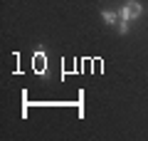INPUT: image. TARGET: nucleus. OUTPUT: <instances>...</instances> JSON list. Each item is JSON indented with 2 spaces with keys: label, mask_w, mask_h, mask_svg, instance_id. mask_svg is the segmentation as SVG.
<instances>
[{
  "label": "nucleus",
  "mask_w": 148,
  "mask_h": 141,
  "mask_svg": "<svg viewBox=\"0 0 148 141\" xmlns=\"http://www.w3.org/2000/svg\"><path fill=\"white\" fill-rule=\"evenodd\" d=\"M119 32H121V35L128 32V20H119Z\"/></svg>",
  "instance_id": "nucleus-3"
},
{
  "label": "nucleus",
  "mask_w": 148,
  "mask_h": 141,
  "mask_svg": "<svg viewBox=\"0 0 148 141\" xmlns=\"http://www.w3.org/2000/svg\"><path fill=\"white\" fill-rule=\"evenodd\" d=\"M143 8L138 0H128V3H123L121 8H119V20H136V17H141Z\"/></svg>",
  "instance_id": "nucleus-1"
},
{
  "label": "nucleus",
  "mask_w": 148,
  "mask_h": 141,
  "mask_svg": "<svg viewBox=\"0 0 148 141\" xmlns=\"http://www.w3.org/2000/svg\"><path fill=\"white\" fill-rule=\"evenodd\" d=\"M101 17H104V22H109V25H116L119 22V12H111V10L101 12Z\"/></svg>",
  "instance_id": "nucleus-2"
}]
</instances>
